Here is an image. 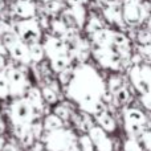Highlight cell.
Masks as SVG:
<instances>
[{
    "label": "cell",
    "mask_w": 151,
    "mask_h": 151,
    "mask_svg": "<svg viewBox=\"0 0 151 151\" xmlns=\"http://www.w3.org/2000/svg\"><path fill=\"white\" fill-rule=\"evenodd\" d=\"M137 139L139 141V143L142 145L145 151H151V130H146L145 129L138 137Z\"/></svg>",
    "instance_id": "obj_26"
},
{
    "label": "cell",
    "mask_w": 151,
    "mask_h": 151,
    "mask_svg": "<svg viewBox=\"0 0 151 151\" xmlns=\"http://www.w3.org/2000/svg\"><path fill=\"white\" fill-rule=\"evenodd\" d=\"M85 31L88 32L89 35L91 33H96L97 31L99 29L105 28V23L102 21V19L99 16H97L96 13H90L89 17H86V21H85Z\"/></svg>",
    "instance_id": "obj_16"
},
{
    "label": "cell",
    "mask_w": 151,
    "mask_h": 151,
    "mask_svg": "<svg viewBox=\"0 0 151 151\" xmlns=\"http://www.w3.org/2000/svg\"><path fill=\"white\" fill-rule=\"evenodd\" d=\"M66 8V4L61 0H52V1L44 3V12L47 15H56L61 13Z\"/></svg>",
    "instance_id": "obj_20"
},
{
    "label": "cell",
    "mask_w": 151,
    "mask_h": 151,
    "mask_svg": "<svg viewBox=\"0 0 151 151\" xmlns=\"http://www.w3.org/2000/svg\"><path fill=\"white\" fill-rule=\"evenodd\" d=\"M28 52H29V58H31V63H41L45 57V52L42 44L40 42H33V44L28 45Z\"/></svg>",
    "instance_id": "obj_19"
},
{
    "label": "cell",
    "mask_w": 151,
    "mask_h": 151,
    "mask_svg": "<svg viewBox=\"0 0 151 151\" xmlns=\"http://www.w3.org/2000/svg\"><path fill=\"white\" fill-rule=\"evenodd\" d=\"M0 151H16V149L12 146V145H5V146H3V149Z\"/></svg>",
    "instance_id": "obj_34"
},
{
    "label": "cell",
    "mask_w": 151,
    "mask_h": 151,
    "mask_svg": "<svg viewBox=\"0 0 151 151\" xmlns=\"http://www.w3.org/2000/svg\"><path fill=\"white\" fill-rule=\"evenodd\" d=\"M106 88V83L96 68L83 63L74 68L73 77L66 85V94L83 113L96 118L106 111L105 104L101 101Z\"/></svg>",
    "instance_id": "obj_1"
},
{
    "label": "cell",
    "mask_w": 151,
    "mask_h": 151,
    "mask_svg": "<svg viewBox=\"0 0 151 151\" xmlns=\"http://www.w3.org/2000/svg\"><path fill=\"white\" fill-rule=\"evenodd\" d=\"M42 127H44L45 133H48V131L58 130V129H63L64 127V121L60 119L57 115H55L52 113V114L45 115L44 121H42Z\"/></svg>",
    "instance_id": "obj_17"
},
{
    "label": "cell",
    "mask_w": 151,
    "mask_h": 151,
    "mask_svg": "<svg viewBox=\"0 0 151 151\" xmlns=\"http://www.w3.org/2000/svg\"><path fill=\"white\" fill-rule=\"evenodd\" d=\"M98 126L106 133H114L117 129V122H115L114 117L111 114H109V111H104L102 114H99L98 117H96Z\"/></svg>",
    "instance_id": "obj_15"
},
{
    "label": "cell",
    "mask_w": 151,
    "mask_h": 151,
    "mask_svg": "<svg viewBox=\"0 0 151 151\" xmlns=\"http://www.w3.org/2000/svg\"><path fill=\"white\" fill-rule=\"evenodd\" d=\"M78 1H80L81 4H86V3H89V0H78Z\"/></svg>",
    "instance_id": "obj_39"
},
{
    "label": "cell",
    "mask_w": 151,
    "mask_h": 151,
    "mask_svg": "<svg viewBox=\"0 0 151 151\" xmlns=\"http://www.w3.org/2000/svg\"><path fill=\"white\" fill-rule=\"evenodd\" d=\"M88 135L97 151H113V142L107 137V133L99 126H91L88 130Z\"/></svg>",
    "instance_id": "obj_8"
},
{
    "label": "cell",
    "mask_w": 151,
    "mask_h": 151,
    "mask_svg": "<svg viewBox=\"0 0 151 151\" xmlns=\"http://www.w3.org/2000/svg\"><path fill=\"white\" fill-rule=\"evenodd\" d=\"M4 68H5V58H4V56L0 55V72H1Z\"/></svg>",
    "instance_id": "obj_36"
},
{
    "label": "cell",
    "mask_w": 151,
    "mask_h": 151,
    "mask_svg": "<svg viewBox=\"0 0 151 151\" xmlns=\"http://www.w3.org/2000/svg\"><path fill=\"white\" fill-rule=\"evenodd\" d=\"M5 73L8 77V85H9V96L12 97H21L25 94L27 89H28V80L25 78V74L17 68H9L5 69Z\"/></svg>",
    "instance_id": "obj_6"
},
{
    "label": "cell",
    "mask_w": 151,
    "mask_h": 151,
    "mask_svg": "<svg viewBox=\"0 0 151 151\" xmlns=\"http://www.w3.org/2000/svg\"><path fill=\"white\" fill-rule=\"evenodd\" d=\"M24 98L29 102L33 110L39 113H42L44 110V99H42V96H41V90L37 88H28L24 94Z\"/></svg>",
    "instance_id": "obj_13"
},
{
    "label": "cell",
    "mask_w": 151,
    "mask_h": 151,
    "mask_svg": "<svg viewBox=\"0 0 151 151\" xmlns=\"http://www.w3.org/2000/svg\"><path fill=\"white\" fill-rule=\"evenodd\" d=\"M20 141H21V143H23V146H25V147H31L32 145L35 143V137H33V134H32V131H31V129H27L25 131H24V134L20 137Z\"/></svg>",
    "instance_id": "obj_32"
},
{
    "label": "cell",
    "mask_w": 151,
    "mask_h": 151,
    "mask_svg": "<svg viewBox=\"0 0 151 151\" xmlns=\"http://www.w3.org/2000/svg\"><path fill=\"white\" fill-rule=\"evenodd\" d=\"M147 29L149 31H151V15L147 17Z\"/></svg>",
    "instance_id": "obj_37"
},
{
    "label": "cell",
    "mask_w": 151,
    "mask_h": 151,
    "mask_svg": "<svg viewBox=\"0 0 151 151\" xmlns=\"http://www.w3.org/2000/svg\"><path fill=\"white\" fill-rule=\"evenodd\" d=\"M137 40L139 41L141 45L151 44V31H149L147 28L138 31V33H137Z\"/></svg>",
    "instance_id": "obj_31"
},
{
    "label": "cell",
    "mask_w": 151,
    "mask_h": 151,
    "mask_svg": "<svg viewBox=\"0 0 151 151\" xmlns=\"http://www.w3.org/2000/svg\"><path fill=\"white\" fill-rule=\"evenodd\" d=\"M9 97V85H8V77L5 70L0 72V98L5 99Z\"/></svg>",
    "instance_id": "obj_23"
},
{
    "label": "cell",
    "mask_w": 151,
    "mask_h": 151,
    "mask_svg": "<svg viewBox=\"0 0 151 151\" xmlns=\"http://www.w3.org/2000/svg\"><path fill=\"white\" fill-rule=\"evenodd\" d=\"M49 61H50V69H52L53 72H56V73H60L64 69L69 68L73 60H72L68 55H63V56L52 58V60H49Z\"/></svg>",
    "instance_id": "obj_18"
},
{
    "label": "cell",
    "mask_w": 151,
    "mask_h": 151,
    "mask_svg": "<svg viewBox=\"0 0 151 151\" xmlns=\"http://www.w3.org/2000/svg\"><path fill=\"white\" fill-rule=\"evenodd\" d=\"M53 114L57 115L60 119H63L64 122H65V121H68L69 118H70V110H69V107H66L65 105H58V106H56L55 109H53Z\"/></svg>",
    "instance_id": "obj_29"
},
{
    "label": "cell",
    "mask_w": 151,
    "mask_h": 151,
    "mask_svg": "<svg viewBox=\"0 0 151 151\" xmlns=\"http://www.w3.org/2000/svg\"><path fill=\"white\" fill-rule=\"evenodd\" d=\"M121 86H123V81L119 76H111V77L109 78V88L107 89H109L111 93H114V91L117 90L118 88H121Z\"/></svg>",
    "instance_id": "obj_33"
},
{
    "label": "cell",
    "mask_w": 151,
    "mask_h": 151,
    "mask_svg": "<svg viewBox=\"0 0 151 151\" xmlns=\"http://www.w3.org/2000/svg\"><path fill=\"white\" fill-rule=\"evenodd\" d=\"M113 33H114V31H111L109 28L99 29L96 33L90 35L91 44L99 45V47H107V45L113 44Z\"/></svg>",
    "instance_id": "obj_14"
},
{
    "label": "cell",
    "mask_w": 151,
    "mask_h": 151,
    "mask_svg": "<svg viewBox=\"0 0 151 151\" xmlns=\"http://www.w3.org/2000/svg\"><path fill=\"white\" fill-rule=\"evenodd\" d=\"M49 28L52 29V32H53V35H55V36L61 37L64 35V32L68 29V27L64 24V21L61 20L60 17H55L53 20H50Z\"/></svg>",
    "instance_id": "obj_21"
},
{
    "label": "cell",
    "mask_w": 151,
    "mask_h": 151,
    "mask_svg": "<svg viewBox=\"0 0 151 151\" xmlns=\"http://www.w3.org/2000/svg\"><path fill=\"white\" fill-rule=\"evenodd\" d=\"M102 16L105 20L109 23L115 24L118 27H125V21L122 17V5H111V7H105L102 9Z\"/></svg>",
    "instance_id": "obj_12"
},
{
    "label": "cell",
    "mask_w": 151,
    "mask_h": 151,
    "mask_svg": "<svg viewBox=\"0 0 151 151\" xmlns=\"http://www.w3.org/2000/svg\"><path fill=\"white\" fill-rule=\"evenodd\" d=\"M123 119L125 123H130V125H135L139 127H143L147 125V117L142 110L137 109V107H129L123 111Z\"/></svg>",
    "instance_id": "obj_11"
},
{
    "label": "cell",
    "mask_w": 151,
    "mask_h": 151,
    "mask_svg": "<svg viewBox=\"0 0 151 151\" xmlns=\"http://www.w3.org/2000/svg\"><path fill=\"white\" fill-rule=\"evenodd\" d=\"M8 53L11 55V57L15 61L24 65H28L31 63V58H29V52H28V45L25 42H23L21 40H17L12 47L8 48Z\"/></svg>",
    "instance_id": "obj_10"
},
{
    "label": "cell",
    "mask_w": 151,
    "mask_h": 151,
    "mask_svg": "<svg viewBox=\"0 0 151 151\" xmlns=\"http://www.w3.org/2000/svg\"><path fill=\"white\" fill-rule=\"evenodd\" d=\"M41 96H42V99L47 102L48 105H55L56 102L58 101V97H57V93L50 88L49 85L48 86H44L41 90Z\"/></svg>",
    "instance_id": "obj_22"
},
{
    "label": "cell",
    "mask_w": 151,
    "mask_h": 151,
    "mask_svg": "<svg viewBox=\"0 0 151 151\" xmlns=\"http://www.w3.org/2000/svg\"><path fill=\"white\" fill-rule=\"evenodd\" d=\"M123 151H145L142 145L139 143V141L137 138H130L127 139L123 143Z\"/></svg>",
    "instance_id": "obj_27"
},
{
    "label": "cell",
    "mask_w": 151,
    "mask_h": 151,
    "mask_svg": "<svg viewBox=\"0 0 151 151\" xmlns=\"http://www.w3.org/2000/svg\"><path fill=\"white\" fill-rule=\"evenodd\" d=\"M9 110L13 125H28L33 121V107L24 97L23 98L19 97L17 99H15Z\"/></svg>",
    "instance_id": "obj_5"
},
{
    "label": "cell",
    "mask_w": 151,
    "mask_h": 151,
    "mask_svg": "<svg viewBox=\"0 0 151 151\" xmlns=\"http://www.w3.org/2000/svg\"><path fill=\"white\" fill-rule=\"evenodd\" d=\"M73 70H74V68L69 66V68L64 69L63 72H60V73H58V81H60L61 85H64V86L68 85L69 81H70L72 77H73Z\"/></svg>",
    "instance_id": "obj_30"
},
{
    "label": "cell",
    "mask_w": 151,
    "mask_h": 151,
    "mask_svg": "<svg viewBox=\"0 0 151 151\" xmlns=\"http://www.w3.org/2000/svg\"><path fill=\"white\" fill-rule=\"evenodd\" d=\"M149 1H150V4H151V0H149Z\"/></svg>",
    "instance_id": "obj_41"
},
{
    "label": "cell",
    "mask_w": 151,
    "mask_h": 151,
    "mask_svg": "<svg viewBox=\"0 0 151 151\" xmlns=\"http://www.w3.org/2000/svg\"><path fill=\"white\" fill-rule=\"evenodd\" d=\"M45 133V131H44ZM76 135L72 130L63 127L55 131H48L45 133L42 143L47 151H64L68 149L70 145L76 143Z\"/></svg>",
    "instance_id": "obj_4"
},
{
    "label": "cell",
    "mask_w": 151,
    "mask_h": 151,
    "mask_svg": "<svg viewBox=\"0 0 151 151\" xmlns=\"http://www.w3.org/2000/svg\"><path fill=\"white\" fill-rule=\"evenodd\" d=\"M76 143H77V142H76ZM76 143L70 145V146H69L68 149H65L64 151H80V149H78V147H77V145H76Z\"/></svg>",
    "instance_id": "obj_35"
},
{
    "label": "cell",
    "mask_w": 151,
    "mask_h": 151,
    "mask_svg": "<svg viewBox=\"0 0 151 151\" xmlns=\"http://www.w3.org/2000/svg\"><path fill=\"white\" fill-rule=\"evenodd\" d=\"M113 44L119 48H130V39L122 32H115L113 33Z\"/></svg>",
    "instance_id": "obj_24"
},
{
    "label": "cell",
    "mask_w": 151,
    "mask_h": 151,
    "mask_svg": "<svg viewBox=\"0 0 151 151\" xmlns=\"http://www.w3.org/2000/svg\"><path fill=\"white\" fill-rule=\"evenodd\" d=\"M77 143L80 145V151H96L93 142H91V139L89 138L88 134H83V135H81Z\"/></svg>",
    "instance_id": "obj_28"
},
{
    "label": "cell",
    "mask_w": 151,
    "mask_h": 151,
    "mask_svg": "<svg viewBox=\"0 0 151 151\" xmlns=\"http://www.w3.org/2000/svg\"><path fill=\"white\" fill-rule=\"evenodd\" d=\"M44 3H47V1H52V0H42Z\"/></svg>",
    "instance_id": "obj_40"
},
{
    "label": "cell",
    "mask_w": 151,
    "mask_h": 151,
    "mask_svg": "<svg viewBox=\"0 0 151 151\" xmlns=\"http://www.w3.org/2000/svg\"><path fill=\"white\" fill-rule=\"evenodd\" d=\"M113 96H114V98L117 99V102L119 105L127 104L129 99H130V93H129V90H127L126 86H121V88H118L117 90L113 93Z\"/></svg>",
    "instance_id": "obj_25"
},
{
    "label": "cell",
    "mask_w": 151,
    "mask_h": 151,
    "mask_svg": "<svg viewBox=\"0 0 151 151\" xmlns=\"http://www.w3.org/2000/svg\"><path fill=\"white\" fill-rule=\"evenodd\" d=\"M4 9V0H0V12Z\"/></svg>",
    "instance_id": "obj_38"
},
{
    "label": "cell",
    "mask_w": 151,
    "mask_h": 151,
    "mask_svg": "<svg viewBox=\"0 0 151 151\" xmlns=\"http://www.w3.org/2000/svg\"><path fill=\"white\" fill-rule=\"evenodd\" d=\"M129 77L134 89L141 96V101L145 109L151 111V65L143 63L138 65H131Z\"/></svg>",
    "instance_id": "obj_2"
},
{
    "label": "cell",
    "mask_w": 151,
    "mask_h": 151,
    "mask_svg": "<svg viewBox=\"0 0 151 151\" xmlns=\"http://www.w3.org/2000/svg\"><path fill=\"white\" fill-rule=\"evenodd\" d=\"M44 48L45 56H48L49 60L63 55H68V42L64 41L61 37L55 36V35H47L44 40Z\"/></svg>",
    "instance_id": "obj_7"
},
{
    "label": "cell",
    "mask_w": 151,
    "mask_h": 151,
    "mask_svg": "<svg viewBox=\"0 0 151 151\" xmlns=\"http://www.w3.org/2000/svg\"><path fill=\"white\" fill-rule=\"evenodd\" d=\"M12 31L19 36V39L27 45L39 42L41 40L42 32L39 25L37 17H29V19H21L12 24Z\"/></svg>",
    "instance_id": "obj_3"
},
{
    "label": "cell",
    "mask_w": 151,
    "mask_h": 151,
    "mask_svg": "<svg viewBox=\"0 0 151 151\" xmlns=\"http://www.w3.org/2000/svg\"><path fill=\"white\" fill-rule=\"evenodd\" d=\"M36 8L33 0H16L12 4V13L19 19H29L36 16Z\"/></svg>",
    "instance_id": "obj_9"
}]
</instances>
